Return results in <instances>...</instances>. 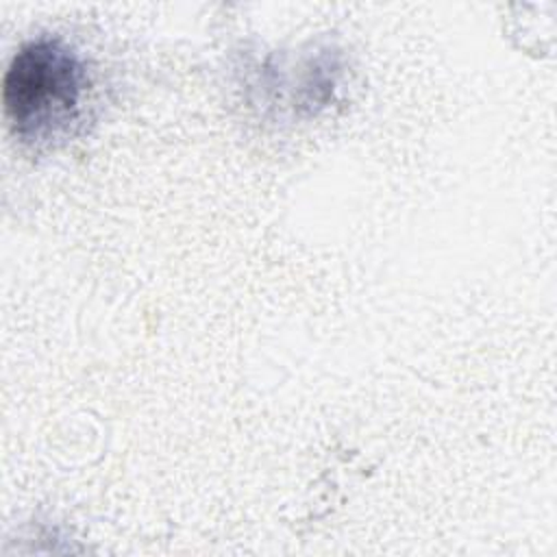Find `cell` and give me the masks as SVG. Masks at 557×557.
<instances>
[{"label":"cell","mask_w":557,"mask_h":557,"mask_svg":"<svg viewBox=\"0 0 557 557\" xmlns=\"http://www.w3.org/2000/svg\"><path fill=\"white\" fill-rule=\"evenodd\" d=\"M87 65L61 39L39 37L11 59L2 102L13 133L28 146H54L74 135L89 98Z\"/></svg>","instance_id":"cell-1"}]
</instances>
